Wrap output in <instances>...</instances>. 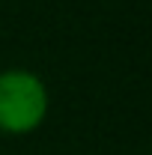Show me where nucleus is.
Here are the masks:
<instances>
[{
	"label": "nucleus",
	"instance_id": "1",
	"mask_svg": "<svg viewBox=\"0 0 152 155\" xmlns=\"http://www.w3.org/2000/svg\"><path fill=\"white\" fill-rule=\"evenodd\" d=\"M48 114V90L36 72L3 69L0 72V131L30 134Z\"/></svg>",
	"mask_w": 152,
	"mask_h": 155
}]
</instances>
